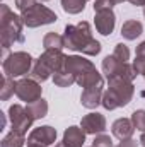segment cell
<instances>
[{"label":"cell","mask_w":145,"mask_h":147,"mask_svg":"<svg viewBox=\"0 0 145 147\" xmlns=\"http://www.w3.org/2000/svg\"><path fill=\"white\" fill-rule=\"evenodd\" d=\"M63 38H65V48H68L72 51H80L89 57H96L101 51V43L92 38L91 24L85 21H82L77 26L68 24L65 28Z\"/></svg>","instance_id":"6da1fadb"},{"label":"cell","mask_w":145,"mask_h":147,"mask_svg":"<svg viewBox=\"0 0 145 147\" xmlns=\"http://www.w3.org/2000/svg\"><path fill=\"white\" fill-rule=\"evenodd\" d=\"M22 17L14 14L9 5L0 7V41L3 50V58H7V51L14 43H24V33H22Z\"/></svg>","instance_id":"7a4b0ae2"},{"label":"cell","mask_w":145,"mask_h":147,"mask_svg":"<svg viewBox=\"0 0 145 147\" xmlns=\"http://www.w3.org/2000/svg\"><path fill=\"white\" fill-rule=\"evenodd\" d=\"M133 94H135V87L132 82L121 80V79H111L108 80V89L103 94L101 105L109 111L116 110V108L126 106L132 101Z\"/></svg>","instance_id":"3957f363"},{"label":"cell","mask_w":145,"mask_h":147,"mask_svg":"<svg viewBox=\"0 0 145 147\" xmlns=\"http://www.w3.org/2000/svg\"><path fill=\"white\" fill-rule=\"evenodd\" d=\"M65 60H67V55H63L62 50H44V53L33 65L31 77L36 79L38 82H44L51 75H55L58 70L63 69Z\"/></svg>","instance_id":"277c9868"},{"label":"cell","mask_w":145,"mask_h":147,"mask_svg":"<svg viewBox=\"0 0 145 147\" xmlns=\"http://www.w3.org/2000/svg\"><path fill=\"white\" fill-rule=\"evenodd\" d=\"M33 57L28 51H14L7 58H3V74L7 77H22L26 74H31L33 70Z\"/></svg>","instance_id":"5b68a950"},{"label":"cell","mask_w":145,"mask_h":147,"mask_svg":"<svg viewBox=\"0 0 145 147\" xmlns=\"http://www.w3.org/2000/svg\"><path fill=\"white\" fill-rule=\"evenodd\" d=\"M21 17H22L24 26H28V28H39V26L53 24L58 19L56 14L51 9H48V7H44L41 3H34L28 10L21 12Z\"/></svg>","instance_id":"8992f818"},{"label":"cell","mask_w":145,"mask_h":147,"mask_svg":"<svg viewBox=\"0 0 145 147\" xmlns=\"http://www.w3.org/2000/svg\"><path fill=\"white\" fill-rule=\"evenodd\" d=\"M41 92H43L41 84L33 77L31 79H21L15 82V96L28 105L41 99Z\"/></svg>","instance_id":"52a82bcc"},{"label":"cell","mask_w":145,"mask_h":147,"mask_svg":"<svg viewBox=\"0 0 145 147\" xmlns=\"http://www.w3.org/2000/svg\"><path fill=\"white\" fill-rule=\"evenodd\" d=\"M9 120H10V125H12V130H17L21 134H26L28 128H31L33 125V118L29 116L28 110L21 105H12L9 108Z\"/></svg>","instance_id":"ba28073f"},{"label":"cell","mask_w":145,"mask_h":147,"mask_svg":"<svg viewBox=\"0 0 145 147\" xmlns=\"http://www.w3.org/2000/svg\"><path fill=\"white\" fill-rule=\"evenodd\" d=\"M94 24L97 33H101L103 36H109L114 31L116 26V16L113 12V9H104V10H97L94 16Z\"/></svg>","instance_id":"9c48e42d"},{"label":"cell","mask_w":145,"mask_h":147,"mask_svg":"<svg viewBox=\"0 0 145 147\" xmlns=\"http://www.w3.org/2000/svg\"><path fill=\"white\" fill-rule=\"evenodd\" d=\"M80 128L89 134V135H97V134H104L106 130V118L101 113H89L82 118L80 121Z\"/></svg>","instance_id":"30bf717a"},{"label":"cell","mask_w":145,"mask_h":147,"mask_svg":"<svg viewBox=\"0 0 145 147\" xmlns=\"http://www.w3.org/2000/svg\"><path fill=\"white\" fill-rule=\"evenodd\" d=\"M28 142L31 144H39V146H51L56 142V130L50 125H43V127H38L33 128L29 137H28Z\"/></svg>","instance_id":"8fae6325"},{"label":"cell","mask_w":145,"mask_h":147,"mask_svg":"<svg viewBox=\"0 0 145 147\" xmlns=\"http://www.w3.org/2000/svg\"><path fill=\"white\" fill-rule=\"evenodd\" d=\"M63 69L68 70L70 74H73L75 79H79L80 75H84L85 72H89V70H92L96 67H94V63L91 60H87L84 57H79V55H72V57H67Z\"/></svg>","instance_id":"7c38bea8"},{"label":"cell","mask_w":145,"mask_h":147,"mask_svg":"<svg viewBox=\"0 0 145 147\" xmlns=\"http://www.w3.org/2000/svg\"><path fill=\"white\" fill-rule=\"evenodd\" d=\"M103 86H96V87H89V89H84L82 91V96H80V103L82 106L89 108V110H96L101 101H103Z\"/></svg>","instance_id":"4fadbf2b"},{"label":"cell","mask_w":145,"mask_h":147,"mask_svg":"<svg viewBox=\"0 0 145 147\" xmlns=\"http://www.w3.org/2000/svg\"><path fill=\"white\" fill-rule=\"evenodd\" d=\"M111 132H113V135H114L116 139L126 140V139H132V135H133V132H135V127H133L132 120H128V118H118V120L113 123Z\"/></svg>","instance_id":"5bb4252c"},{"label":"cell","mask_w":145,"mask_h":147,"mask_svg":"<svg viewBox=\"0 0 145 147\" xmlns=\"http://www.w3.org/2000/svg\"><path fill=\"white\" fill-rule=\"evenodd\" d=\"M85 132L80 127H68L63 132V144L67 147H82L85 142Z\"/></svg>","instance_id":"9a60e30c"},{"label":"cell","mask_w":145,"mask_h":147,"mask_svg":"<svg viewBox=\"0 0 145 147\" xmlns=\"http://www.w3.org/2000/svg\"><path fill=\"white\" fill-rule=\"evenodd\" d=\"M142 33H144V24L137 19H130V21L123 22V26H121V36L128 41L137 39Z\"/></svg>","instance_id":"2e32d148"},{"label":"cell","mask_w":145,"mask_h":147,"mask_svg":"<svg viewBox=\"0 0 145 147\" xmlns=\"http://www.w3.org/2000/svg\"><path fill=\"white\" fill-rule=\"evenodd\" d=\"M77 84H79L80 87H84V89H89V87L103 86L104 80H103V75H101V74L97 72L96 69H92V70L85 72L84 75H80V77L77 79Z\"/></svg>","instance_id":"e0dca14e"},{"label":"cell","mask_w":145,"mask_h":147,"mask_svg":"<svg viewBox=\"0 0 145 147\" xmlns=\"http://www.w3.org/2000/svg\"><path fill=\"white\" fill-rule=\"evenodd\" d=\"M26 110H28L29 116H31L33 120H39V118H44V116L48 115V103L41 98V99L34 101V103H29V105L26 106Z\"/></svg>","instance_id":"ac0fdd59"},{"label":"cell","mask_w":145,"mask_h":147,"mask_svg":"<svg viewBox=\"0 0 145 147\" xmlns=\"http://www.w3.org/2000/svg\"><path fill=\"white\" fill-rule=\"evenodd\" d=\"M43 46H44V50H63L65 38L56 34V33H48L43 38Z\"/></svg>","instance_id":"d6986e66"},{"label":"cell","mask_w":145,"mask_h":147,"mask_svg":"<svg viewBox=\"0 0 145 147\" xmlns=\"http://www.w3.org/2000/svg\"><path fill=\"white\" fill-rule=\"evenodd\" d=\"M53 82L58 87H70L72 84H77V79H75L73 74H70L68 70H65V69H62V70H58V72L53 75Z\"/></svg>","instance_id":"ffe728a7"},{"label":"cell","mask_w":145,"mask_h":147,"mask_svg":"<svg viewBox=\"0 0 145 147\" xmlns=\"http://www.w3.org/2000/svg\"><path fill=\"white\" fill-rule=\"evenodd\" d=\"M26 142L24 134L17 132V130H10L3 139H2V147H22Z\"/></svg>","instance_id":"44dd1931"},{"label":"cell","mask_w":145,"mask_h":147,"mask_svg":"<svg viewBox=\"0 0 145 147\" xmlns=\"http://www.w3.org/2000/svg\"><path fill=\"white\" fill-rule=\"evenodd\" d=\"M123 63H126V62H119L114 55H108V57L103 60V74L106 75V79H109L111 75H114L116 70H118Z\"/></svg>","instance_id":"7402d4cb"},{"label":"cell","mask_w":145,"mask_h":147,"mask_svg":"<svg viewBox=\"0 0 145 147\" xmlns=\"http://www.w3.org/2000/svg\"><path fill=\"white\" fill-rule=\"evenodd\" d=\"M89 0H62V9L67 14H80Z\"/></svg>","instance_id":"603a6c76"},{"label":"cell","mask_w":145,"mask_h":147,"mask_svg":"<svg viewBox=\"0 0 145 147\" xmlns=\"http://www.w3.org/2000/svg\"><path fill=\"white\" fill-rule=\"evenodd\" d=\"M12 94H15V82H14V79L12 77H3V84H2V94H0V98H2V101H7Z\"/></svg>","instance_id":"cb8c5ba5"},{"label":"cell","mask_w":145,"mask_h":147,"mask_svg":"<svg viewBox=\"0 0 145 147\" xmlns=\"http://www.w3.org/2000/svg\"><path fill=\"white\" fill-rule=\"evenodd\" d=\"M132 123L142 134L145 132V110H135L132 113Z\"/></svg>","instance_id":"d4e9b609"},{"label":"cell","mask_w":145,"mask_h":147,"mask_svg":"<svg viewBox=\"0 0 145 147\" xmlns=\"http://www.w3.org/2000/svg\"><path fill=\"white\" fill-rule=\"evenodd\" d=\"M113 55H114L119 62H128V60H130V50H128V46L123 45V43H118V45L114 46Z\"/></svg>","instance_id":"484cf974"},{"label":"cell","mask_w":145,"mask_h":147,"mask_svg":"<svg viewBox=\"0 0 145 147\" xmlns=\"http://www.w3.org/2000/svg\"><path fill=\"white\" fill-rule=\"evenodd\" d=\"M92 147H113V140L106 134H97V135H94Z\"/></svg>","instance_id":"4316f807"},{"label":"cell","mask_w":145,"mask_h":147,"mask_svg":"<svg viewBox=\"0 0 145 147\" xmlns=\"http://www.w3.org/2000/svg\"><path fill=\"white\" fill-rule=\"evenodd\" d=\"M113 5H116L114 0H96L94 2V12L104 10V9H113Z\"/></svg>","instance_id":"83f0119b"},{"label":"cell","mask_w":145,"mask_h":147,"mask_svg":"<svg viewBox=\"0 0 145 147\" xmlns=\"http://www.w3.org/2000/svg\"><path fill=\"white\" fill-rule=\"evenodd\" d=\"M34 3H38V0H15V7L19 12H24L28 10L29 7H33Z\"/></svg>","instance_id":"f1b7e54d"},{"label":"cell","mask_w":145,"mask_h":147,"mask_svg":"<svg viewBox=\"0 0 145 147\" xmlns=\"http://www.w3.org/2000/svg\"><path fill=\"white\" fill-rule=\"evenodd\" d=\"M133 67H135L137 74H142V75H145V57H135Z\"/></svg>","instance_id":"f546056e"},{"label":"cell","mask_w":145,"mask_h":147,"mask_svg":"<svg viewBox=\"0 0 145 147\" xmlns=\"http://www.w3.org/2000/svg\"><path fill=\"white\" fill-rule=\"evenodd\" d=\"M116 147H138V144H137V140H133V139H126V140H121Z\"/></svg>","instance_id":"4dcf8cb0"},{"label":"cell","mask_w":145,"mask_h":147,"mask_svg":"<svg viewBox=\"0 0 145 147\" xmlns=\"http://www.w3.org/2000/svg\"><path fill=\"white\" fill-rule=\"evenodd\" d=\"M137 57H145V41H142L137 46Z\"/></svg>","instance_id":"1f68e13d"},{"label":"cell","mask_w":145,"mask_h":147,"mask_svg":"<svg viewBox=\"0 0 145 147\" xmlns=\"http://www.w3.org/2000/svg\"><path fill=\"white\" fill-rule=\"evenodd\" d=\"M132 5H135V7H144L145 5V0H128Z\"/></svg>","instance_id":"d6a6232c"},{"label":"cell","mask_w":145,"mask_h":147,"mask_svg":"<svg viewBox=\"0 0 145 147\" xmlns=\"http://www.w3.org/2000/svg\"><path fill=\"white\" fill-rule=\"evenodd\" d=\"M140 144H142V147H145V132L142 134V137H140Z\"/></svg>","instance_id":"836d02e7"},{"label":"cell","mask_w":145,"mask_h":147,"mask_svg":"<svg viewBox=\"0 0 145 147\" xmlns=\"http://www.w3.org/2000/svg\"><path fill=\"white\" fill-rule=\"evenodd\" d=\"M28 147H44V146H39V144H31V142H29V144H28Z\"/></svg>","instance_id":"e575fe53"},{"label":"cell","mask_w":145,"mask_h":147,"mask_svg":"<svg viewBox=\"0 0 145 147\" xmlns=\"http://www.w3.org/2000/svg\"><path fill=\"white\" fill-rule=\"evenodd\" d=\"M55 147H67V146H65L63 142H60V144H56V146H55Z\"/></svg>","instance_id":"d590c367"},{"label":"cell","mask_w":145,"mask_h":147,"mask_svg":"<svg viewBox=\"0 0 145 147\" xmlns=\"http://www.w3.org/2000/svg\"><path fill=\"white\" fill-rule=\"evenodd\" d=\"M116 3H121V2H126V0H114Z\"/></svg>","instance_id":"8d00e7d4"},{"label":"cell","mask_w":145,"mask_h":147,"mask_svg":"<svg viewBox=\"0 0 145 147\" xmlns=\"http://www.w3.org/2000/svg\"><path fill=\"white\" fill-rule=\"evenodd\" d=\"M144 17H145V5H144Z\"/></svg>","instance_id":"74e56055"},{"label":"cell","mask_w":145,"mask_h":147,"mask_svg":"<svg viewBox=\"0 0 145 147\" xmlns=\"http://www.w3.org/2000/svg\"><path fill=\"white\" fill-rule=\"evenodd\" d=\"M41 2H48V0H41Z\"/></svg>","instance_id":"f35d334b"},{"label":"cell","mask_w":145,"mask_h":147,"mask_svg":"<svg viewBox=\"0 0 145 147\" xmlns=\"http://www.w3.org/2000/svg\"><path fill=\"white\" fill-rule=\"evenodd\" d=\"M144 79H145V75H144Z\"/></svg>","instance_id":"ab89813d"},{"label":"cell","mask_w":145,"mask_h":147,"mask_svg":"<svg viewBox=\"0 0 145 147\" xmlns=\"http://www.w3.org/2000/svg\"><path fill=\"white\" fill-rule=\"evenodd\" d=\"M91 147H92V146H91Z\"/></svg>","instance_id":"60d3db41"}]
</instances>
